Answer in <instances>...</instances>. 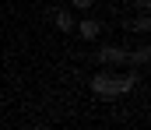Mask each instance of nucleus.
Returning <instances> with one entry per match:
<instances>
[{"label": "nucleus", "mask_w": 151, "mask_h": 130, "mask_svg": "<svg viewBox=\"0 0 151 130\" xmlns=\"http://www.w3.org/2000/svg\"><path fill=\"white\" fill-rule=\"evenodd\" d=\"M148 60H151V46H148V42H141V46H134V49H130V63L144 67Z\"/></svg>", "instance_id": "5"}, {"label": "nucleus", "mask_w": 151, "mask_h": 130, "mask_svg": "<svg viewBox=\"0 0 151 130\" xmlns=\"http://www.w3.org/2000/svg\"><path fill=\"white\" fill-rule=\"evenodd\" d=\"M151 28V18H148V11H141L134 21H127V32H148Z\"/></svg>", "instance_id": "6"}, {"label": "nucleus", "mask_w": 151, "mask_h": 130, "mask_svg": "<svg viewBox=\"0 0 151 130\" xmlns=\"http://www.w3.org/2000/svg\"><path fill=\"white\" fill-rule=\"evenodd\" d=\"M134 4H137V11H148V4H151V0H134Z\"/></svg>", "instance_id": "8"}, {"label": "nucleus", "mask_w": 151, "mask_h": 130, "mask_svg": "<svg viewBox=\"0 0 151 130\" xmlns=\"http://www.w3.org/2000/svg\"><path fill=\"white\" fill-rule=\"evenodd\" d=\"M95 60L102 67H123V63H130V49L127 46H102L95 53Z\"/></svg>", "instance_id": "2"}, {"label": "nucleus", "mask_w": 151, "mask_h": 130, "mask_svg": "<svg viewBox=\"0 0 151 130\" xmlns=\"http://www.w3.org/2000/svg\"><path fill=\"white\" fill-rule=\"evenodd\" d=\"M70 4H74L77 11H88V7H91V4H95V0H70Z\"/></svg>", "instance_id": "7"}, {"label": "nucleus", "mask_w": 151, "mask_h": 130, "mask_svg": "<svg viewBox=\"0 0 151 130\" xmlns=\"http://www.w3.org/2000/svg\"><path fill=\"white\" fill-rule=\"evenodd\" d=\"M46 18H49L60 32H74V14H70L67 7H49V11H46Z\"/></svg>", "instance_id": "3"}, {"label": "nucleus", "mask_w": 151, "mask_h": 130, "mask_svg": "<svg viewBox=\"0 0 151 130\" xmlns=\"http://www.w3.org/2000/svg\"><path fill=\"white\" fill-rule=\"evenodd\" d=\"M137 85H141V74L137 70H130V74H109V70H102V74L91 78V91L102 95V98H119V95L134 91Z\"/></svg>", "instance_id": "1"}, {"label": "nucleus", "mask_w": 151, "mask_h": 130, "mask_svg": "<svg viewBox=\"0 0 151 130\" xmlns=\"http://www.w3.org/2000/svg\"><path fill=\"white\" fill-rule=\"evenodd\" d=\"M77 35H81V39H88V42H91V39H99V35H102V21H95V18L77 21Z\"/></svg>", "instance_id": "4"}]
</instances>
